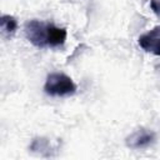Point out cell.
<instances>
[{
  "label": "cell",
  "instance_id": "7",
  "mask_svg": "<svg viewBox=\"0 0 160 160\" xmlns=\"http://www.w3.org/2000/svg\"><path fill=\"white\" fill-rule=\"evenodd\" d=\"M150 8L154 14L160 18V0H150Z\"/></svg>",
  "mask_w": 160,
  "mask_h": 160
},
{
  "label": "cell",
  "instance_id": "3",
  "mask_svg": "<svg viewBox=\"0 0 160 160\" xmlns=\"http://www.w3.org/2000/svg\"><path fill=\"white\" fill-rule=\"evenodd\" d=\"M155 140H156V134L152 130L146 129V128H140L126 136L125 144L130 149L139 150V149H145L152 145Z\"/></svg>",
  "mask_w": 160,
  "mask_h": 160
},
{
  "label": "cell",
  "instance_id": "2",
  "mask_svg": "<svg viewBox=\"0 0 160 160\" xmlns=\"http://www.w3.org/2000/svg\"><path fill=\"white\" fill-rule=\"evenodd\" d=\"M78 90L74 80L64 72H50L44 84V91L50 96H70Z\"/></svg>",
  "mask_w": 160,
  "mask_h": 160
},
{
  "label": "cell",
  "instance_id": "4",
  "mask_svg": "<svg viewBox=\"0 0 160 160\" xmlns=\"http://www.w3.org/2000/svg\"><path fill=\"white\" fill-rule=\"evenodd\" d=\"M138 44L146 52L160 56V26H155L151 30L141 34L138 39Z\"/></svg>",
  "mask_w": 160,
  "mask_h": 160
},
{
  "label": "cell",
  "instance_id": "6",
  "mask_svg": "<svg viewBox=\"0 0 160 160\" xmlns=\"http://www.w3.org/2000/svg\"><path fill=\"white\" fill-rule=\"evenodd\" d=\"M0 24H1V31L5 36L10 38L15 34L18 29V20L12 15H2L0 18Z\"/></svg>",
  "mask_w": 160,
  "mask_h": 160
},
{
  "label": "cell",
  "instance_id": "1",
  "mask_svg": "<svg viewBox=\"0 0 160 160\" xmlns=\"http://www.w3.org/2000/svg\"><path fill=\"white\" fill-rule=\"evenodd\" d=\"M24 31L26 39L39 49L60 48L65 44L68 38V31L65 28H60L52 22L38 19L26 21Z\"/></svg>",
  "mask_w": 160,
  "mask_h": 160
},
{
  "label": "cell",
  "instance_id": "5",
  "mask_svg": "<svg viewBox=\"0 0 160 160\" xmlns=\"http://www.w3.org/2000/svg\"><path fill=\"white\" fill-rule=\"evenodd\" d=\"M29 149L32 152H36L41 156H50L51 151L55 150V148L51 145L50 140L46 139V138H35V139H32Z\"/></svg>",
  "mask_w": 160,
  "mask_h": 160
}]
</instances>
